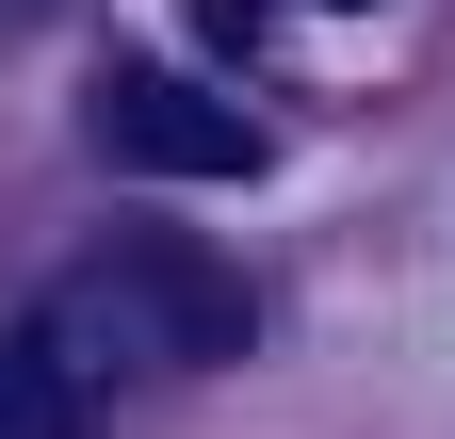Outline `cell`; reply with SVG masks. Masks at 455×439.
Returning <instances> with one entry per match:
<instances>
[{"instance_id": "obj_1", "label": "cell", "mask_w": 455, "mask_h": 439, "mask_svg": "<svg viewBox=\"0 0 455 439\" xmlns=\"http://www.w3.org/2000/svg\"><path fill=\"white\" fill-rule=\"evenodd\" d=\"M33 342L66 358L82 407H114V391H147V374H212V358H244V342H260V293L228 277L212 244L131 228V244H98L82 277L33 309Z\"/></svg>"}, {"instance_id": "obj_2", "label": "cell", "mask_w": 455, "mask_h": 439, "mask_svg": "<svg viewBox=\"0 0 455 439\" xmlns=\"http://www.w3.org/2000/svg\"><path fill=\"white\" fill-rule=\"evenodd\" d=\"M98 131H114V163H147V180H260V115L244 98H212L196 66H114L98 82Z\"/></svg>"}, {"instance_id": "obj_3", "label": "cell", "mask_w": 455, "mask_h": 439, "mask_svg": "<svg viewBox=\"0 0 455 439\" xmlns=\"http://www.w3.org/2000/svg\"><path fill=\"white\" fill-rule=\"evenodd\" d=\"M0 439H33V423H17V407H0Z\"/></svg>"}]
</instances>
